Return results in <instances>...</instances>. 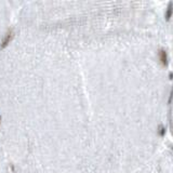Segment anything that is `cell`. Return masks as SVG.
<instances>
[{
  "mask_svg": "<svg viewBox=\"0 0 173 173\" xmlns=\"http://www.w3.org/2000/svg\"><path fill=\"white\" fill-rule=\"evenodd\" d=\"M171 149H172V150H173V147H172V146H171Z\"/></svg>",
  "mask_w": 173,
  "mask_h": 173,
  "instance_id": "8992f818",
  "label": "cell"
},
{
  "mask_svg": "<svg viewBox=\"0 0 173 173\" xmlns=\"http://www.w3.org/2000/svg\"><path fill=\"white\" fill-rule=\"evenodd\" d=\"M170 79H173V74H172V73H170Z\"/></svg>",
  "mask_w": 173,
  "mask_h": 173,
  "instance_id": "5b68a950",
  "label": "cell"
},
{
  "mask_svg": "<svg viewBox=\"0 0 173 173\" xmlns=\"http://www.w3.org/2000/svg\"><path fill=\"white\" fill-rule=\"evenodd\" d=\"M173 15V2L170 1L168 4V7H167V11H166V14H165V18H166L167 22H169L171 20V16Z\"/></svg>",
  "mask_w": 173,
  "mask_h": 173,
  "instance_id": "3957f363",
  "label": "cell"
},
{
  "mask_svg": "<svg viewBox=\"0 0 173 173\" xmlns=\"http://www.w3.org/2000/svg\"><path fill=\"white\" fill-rule=\"evenodd\" d=\"M0 122H1V117H0Z\"/></svg>",
  "mask_w": 173,
  "mask_h": 173,
  "instance_id": "52a82bcc",
  "label": "cell"
},
{
  "mask_svg": "<svg viewBox=\"0 0 173 173\" xmlns=\"http://www.w3.org/2000/svg\"><path fill=\"white\" fill-rule=\"evenodd\" d=\"M158 56H159V60H160V63L162 65L163 67H168V54H167V51L163 49H160L158 52Z\"/></svg>",
  "mask_w": 173,
  "mask_h": 173,
  "instance_id": "6da1fadb",
  "label": "cell"
},
{
  "mask_svg": "<svg viewBox=\"0 0 173 173\" xmlns=\"http://www.w3.org/2000/svg\"><path fill=\"white\" fill-rule=\"evenodd\" d=\"M12 38H13V32H11V30H9V32L4 35V39H2V43H1V48L2 49H4L9 44V43L11 42V40H12Z\"/></svg>",
  "mask_w": 173,
  "mask_h": 173,
  "instance_id": "7a4b0ae2",
  "label": "cell"
},
{
  "mask_svg": "<svg viewBox=\"0 0 173 173\" xmlns=\"http://www.w3.org/2000/svg\"><path fill=\"white\" fill-rule=\"evenodd\" d=\"M158 133H159V135H160V136H165V134H166V128L163 127L162 124H160V126H159Z\"/></svg>",
  "mask_w": 173,
  "mask_h": 173,
  "instance_id": "277c9868",
  "label": "cell"
}]
</instances>
